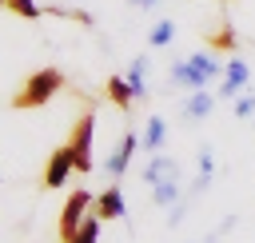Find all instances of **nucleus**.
<instances>
[{
    "mask_svg": "<svg viewBox=\"0 0 255 243\" xmlns=\"http://www.w3.org/2000/svg\"><path fill=\"white\" fill-rule=\"evenodd\" d=\"M60 88H64V72H60V68H40V72H32V76L24 80V88L12 96V108H20V112L40 108V104H48Z\"/></svg>",
    "mask_w": 255,
    "mask_h": 243,
    "instance_id": "nucleus-1",
    "label": "nucleus"
},
{
    "mask_svg": "<svg viewBox=\"0 0 255 243\" xmlns=\"http://www.w3.org/2000/svg\"><path fill=\"white\" fill-rule=\"evenodd\" d=\"M215 76H223V64L219 60H211V56H187V60H175L171 64V84H179V88H191V92H199V88H207Z\"/></svg>",
    "mask_w": 255,
    "mask_h": 243,
    "instance_id": "nucleus-2",
    "label": "nucleus"
},
{
    "mask_svg": "<svg viewBox=\"0 0 255 243\" xmlns=\"http://www.w3.org/2000/svg\"><path fill=\"white\" fill-rule=\"evenodd\" d=\"M96 199H92V191H84V187H76L72 195H68V203H64V211H60V239L64 243H72L76 239V231H80V223L88 219V207H92Z\"/></svg>",
    "mask_w": 255,
    "mask_h": 243,
    "instance_id": "nucleus-3",
    "label": "nucleus"
},
{
    "mask_svg": "<svg viewBox=\"0 0 255 243\" xmlns=\"http://www.w3.org/2000/svg\"><path fill=\"white\" fill-rule=\"evenodd\" d=\"M92 135H96V116H80L68 139L76 151V171H92Z\"/></svg>",
    "mask_w": 255,
    "mask_h": 243,
    "instance_id": "nucleus-4",
    "label": "nucleus"
},
{
    "mask_svg": "<svg viewBox=\"0 0 255 243\" xmlns=\"http://www.w3.org/2000/svg\"><path fill=\"white\" fill-rule=\"evenodd\" d=\"M72 167H76V151H72V143L56 147V151L48 155V171H44V191H52V187H64V183H68V175H72Z\"/></svg>",
    "mask_w": 255,
    "mask_h": 243,
    "instance_id": "nucleus-5",
    "label": "nucleus"
},
{
    "mask_svg": "<svg viewBox=\"0 0 255 243\" xmlns=\"http://www.w3.org/2000/svg\"><path fill=\"white\" fill-rule=\"evenodd\" d=\"M135 143H139L135 131H124V135H120L116 151L108 155V175H112V179H120V175L128 171V163H131V155H135Z\"/></svg>",
    "mask_w": 255,
    "mask_h": 243,
    "instance_id": "nucleus-6",
    "label": "nucleus"
},
{
    "mask_svg": "<svg viewBox=\"0 0 255 243\" xmlns=\"http://www.w3.org/2000/svg\"><path fill=\"white\" fill-rule=\"evenodd\" d=\"M247 60H227L223 64V84H219V96H227V100H235L239 92H243V84H247Z\"/></svg>",
    "mask_w": 255,
    "mask_h": 243,
    "instance_id": "nucleus-7",
    "label": "nucleus"
},
{
    "mask_svg": "<svg viewBox=\"0 0 255 243\" xmlns=\"http://www.w3.org/2000/svg\"><path fill=\"white\" fill-rule=\"evenodd\" d=\"M143 183H159V179H179V163L171 159V155H151L147 163H143Z\"/></svg>",
    "mask_w": 255,
    "mask_h": 243,
    "instance_id": "nucleus-8",
    "label": "nucleus"
},
{
    "mask_svg": "<svg viewBox=\"0 0 255 243\" xmlns=\"http://www.w3.org/2000/svg\"><path fill=\"white\" fill-rule=\"evenodd\" d=\"M96 215H100V219H124V215H128V207H124V191H120V187L100 191V195H96Z\"/></svg>",
    "mask_w": 255,
    "mask_h": 243,
    "instance_id": "nucleus-9",
    "label": "nucleus"
},
{
    "mask_svg": "<svg viewBox=\"0 0 255 243\" xmlns=\"http://www.w3.org/2000/svg\"><path fill=\"white\" fill-rule=\"evenodd\" d=\"M211 108H215V96H211L207 88H199V92L187 96V104H183V120H203V116H211Z\"/></svg>",
    "mask_w": 255,
    "mask_h": 243,
    "instance_id": "nucleus-10",
    "label": "nucleus"
},
{
    "mask_svg": "<svg viewBox=\"0 0 255 243\" xmlns=\"http://www.w3.org/2000/svg\"><path fill=\"white\" fill-rule=\"evenodd\" d=\"M163 139H167V123H163V120H159V116H151V120H147V123H143V135H139V147H143V151H151V155H155V151H159V147H163Z\"/></svg>",
    "mask_w": 255,
    "mask_h": 243,
    "instance_id": "nucleus-11",
    "label": "nucleus"
},
{
    "mask_svg": "<svg viewBox=\"0 0 255 243\" xmlns=\"http://www.w3.org/2000/svg\"><path fill=\"white\" fill-rule=\"evenodd\" d=\"M147 68H151V60H147V56H135V60H131V68H128V84H131L135 100H143V96H147Z\"/></svg>",
    "mask_w": 255,
    "mask_h": 243,
    "instance_id": "nucleus-12",
    "label": "nucleus"
},
{
    "mask_svg": "<svg viewBox=\"0 0 255 243\" xmlns=\"http://www.w3.org/2000/svg\"><path fill=\"white\" fill-rule=\"evenodd\" d=\"M108 100L116 104V108H131V100H135V92H131V84H128V76H108Z\"/></svg>",
    "mask_w": 255,
    "mask_h": 243,
    "instance_id": "nucleus-13",
    "label": "nucleus"
},
{
    "mask_svg": "<svg viewBox=\"0 0 255 243\" xmlns=\"http://www.w3.org/2000/svg\"><path fill=\"white\" fill-rule=\"evenodd\" d=\"M151 199H155L159 207H175V203H179V179H159V183H151Z\"/></svg>",
    "mask_w": 255,
    "mask_h": 243,
    "instance_id": "nucleus-14",
    "label": "nucleus"
},
{
    "mask_svg": "<svg viewBox=\"0 0 255 243\" xmlns=\"http://www.w3.org/2000/svg\"><path fill=\"white\" fill-rule=\"evenodd\" d=\"M171 40H175V24H171V20H159V24L147 32V44H151V48H167Z\"/></svg>",
    "mask_w": 255,
    "mask_h": 243,
    "instance_id": "nucleus-15",
    "label": "nucleus"
},
{
    "mask_svg": "<svg viewBox=\"0 0 255 243\" xmlns=\"http://www.w3.org/2000/svg\"><path fill=\"white\" fill-rule=\"evenodd\" d=\"M96 239H100V215H88V219L80 223V231H76L72 243H96Z\"/></svg>",
    "mask_w": 255,
    "mask_h": 243,
    "instance_id": "nucleus-16",
    "label": "nucleus"
},
{
    "mask_svg": "<svg viewBox=\"0 0 255 243\" xmlns=\"http://www.w3.org/2000/svg\"><path fill=\"white\" fill-rule=\"evenodd\" d=\"M8 8L16 16H24V20H40V4L36 0H8Z\"/></svg>",
    "mask_w": 255,
    "mask_h": 243,
    "instance_id": "nucleus-17",
    "label": "nucleus"
},
{
    "mask_svg": "<svg viewBox=\"0 0 255 243\" xmlns=\"http://www.w3.org/2000/svg\"><path fill=\"white\" fill-rule=\"evenodd\" d=\"M211 171H215V151L203 147V151H199V175H211Z\"/></svg>",
    "mask_w": 255,
    "mask_h": 243,
    "instance_id": "nucleus-18",
    "label": "nucleus"
},
{
    "mask_svg": "<svg viewBox=\"0 0 255 243\" xmlns=\"http://www.w3.org/2000/svg\"><path fill=\"white\" fill-rule=\"evenodd\" d=\"M235 116H255V96H235Z\"/></svg>",
    "mask_w": 255,
    "mask_h": 243,
    "instance_id": "nucleus-19",
    "label": "nucleus"
},
{
    "mask_svg": "<svg viewBox=\"0 0 255 243\" xmlns=\"http://www.w3.org/2000/svg\"><path fill=\"white\" fill-rule=\"evenodd\" d=\"M131 4H135V8H151L155 0H131Z\"/></svg>",
    "mask_w": 255,
    "mask_h": 243,
    "instance_id": "nucleus-20",
    "label": "nucleus"
},
{
    "mask_svg": "<svg viewBox=\"0 0 255 243\" xmlns=\"http://www.w3.org/2000/svg\"><path fill=\"white\" fill-rule=\"evenodd\" d=\"M0 4H8V0H0Z\"/></svg>",
    "mask_w": 255,
    "mask_h": 243,
    "instance_id": "nucleus-21",
    "label": "nucleus"
}]
</instances>
